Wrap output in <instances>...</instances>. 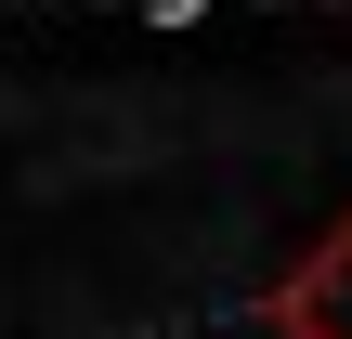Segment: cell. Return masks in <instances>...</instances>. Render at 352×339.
Returning <instances> with one entry per match:
<instances>
[{"instance_id": "6da1fadb", "label": "cell", "mask_w": 352, "mask_h": 339, "mask_svg": "<svg viewBox=\"0 0 352 339\" xmlns=\"http://www.w3.org/2000/svg\"><path fill=\"white\" fill-rule=\"evenodd\" d=\"M261 327H274V339H352V209L261 287Z\"/></svg>"}]
</instances>
